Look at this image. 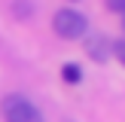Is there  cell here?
Returning <instances> with one entry per match:
<instances>
[{
    "mask_svg": "<svg viewBox=\"0 0 125 122\" xmlns=\"http://www.w3.org/2000/svg\"><path fill=\"white\" fill-rule=\"evenodd\" d=\"M61 76H64V82H70V85L83 82V70H79V64H73V61H67V64H64Z\"/></svg>",
    "mask_w": 125,
    "mask_h": 122,
    "instance_id": "277c9868",
    "label": "cell"
},
{
    "mask_svg": "<svg viewBox=\"0 0 125 122\" xmlns=\"http://www.w3.org/2000/svg\"><path fill=\"white\" fill-rule=\"evenodd\" d=\"M0 110H3L6 122H46L43 113L37 110V104H31L24 95H6Z\"/></svg>",
    "mask_w": 125,
    "mask_h": 122,
    "instance_id": "7a4b0ae2",
    "label": "cell"
},
{
    "mask_svg": "<svg viewBox=\"0 0 125 122\" xmlns=\"http://www.w3.org/2000/svg\"><path fill=\"white\" fill-rule=\"evenodd\" d=\"M113 55L119 58V64L125 67V40H116V43H113Z\"/></svg>",
    "mask_w": 125,
    "mask_h": 122,
    "instance_id": "5b68a950",
    "label": "cell"
},
{
    "mask_svg": "<svg viewBox=\"0 0 125 122\" xmlns=\"http://www.w3.org/2000/svg\"><path fill=\"white\" fill-rule=\"evenodd\" d=\"M107 3V9H113V12H119V15H125V0H104Z\"/></svg>",
    "mask_w": 125,
    "mask_h": 122,
    "instance_id": "8992f818",
    "label": "cell"
},
{
    "mask_svg": "<svg viewBox=\"0 0 125 122\" xmlns=\"http://www.w3.org/2000/svg\"><path fill=\"white\" fill-rule=\"evenodd\" d=\"M122 30H125V15H122Z\"/></svg>",
    "mask_w": 125,
    "mask_h": 122,
    "instance_id": "52a82bcc",
    "label": "cell"
},
{
    "mask_svg": "<svg viewBox=\"0 0 125 122\" xmlns=\"http://www.w3.org/2000/svg\"><path fill=\"white\" fill-rule=\"evenodd\" d=\"M52 30L61 37V40H83V37L89 34V18H85L79 9L64 6V9H58L52 15Z\"/></svg>",
    "mask_w": 125,
    "mask_h": 122,
    "instance_id": "6da1fadb",
    "label": "cell"
},
{
    "mask_svg": "<svg viewBox=\"0 0 125 122\" xmlns=\"http://www.w3.org/2000/svg\"><path fill=\"white\" fill-rule=\"evenodd\" d=\"M85 52H89L92 58L98 61V64H104V61L113 55V46H110V40H107V37L95 34V37H89V40H85Z\"/></svg>",
    "mask_w": 125,
    "mask_h": 122,
    "instance_id": "3957f363",
    "label": "cell"
}]
</instances>
